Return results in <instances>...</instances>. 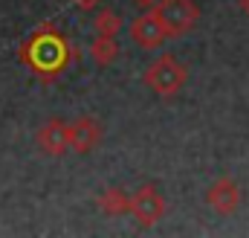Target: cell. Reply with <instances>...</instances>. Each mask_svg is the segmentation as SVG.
Instances as JSON below:
<instances>
[{"label": "cell", "mask_w": 249, "mask_h": 238, "mask_svg": "<svg viewBox=\"0 0 249 238\" xmlns=\"http://www.w3.org/2000/svg\"><path fill=\"white\" fill-rule=\"evenodd\" d=\"M72 6H78L81 12H90V9H99L102 6V0H70Z\"/></svg>", "instance_id": "7c38bea8"}, {"label": "cell", "mask_w": 249, "mask_h": 238, "mask_svg": "<svg viewBox=\"0 0 249 238\" xmlns=\"http://www.w3.org/2000/svg\"><path fill=\"white\" fill-rule=\"evenodd\" d=\"M35 145L41 148V154L47 157H61L70 151V122L61 117L47 119L38 131H35Z\"/></svg>", "instance_id": "8992f818"}, {"label": "cell", "mask_w": 249, "mask_h": 238, "mask_svg": "<svg viewBox=\"0 0 249 238\" xmlns=\"http://www.w3.org/2000/svg\"><path fill=\"white\" fill-rule=\"evenodd\" d=\"M238 6H241V12L249 18V0H238Z\"/></svg>", "instance_id": "5bb4252c"}, {"label": "cell", "mask_w": 249, "mask_h": 238, "mask_svg": "<svg viewBox=\"0 0 249 238\" xmlns=\"http://www.w3.org/2000/svg\"><path fill=\"white\" fill-rule=\"evenodd\" d=\"M127 35H130V41H133L136 47H142V50H157V47H162V44L168 41V29H165V23H162V18H160L157 6H154L151 12H142L139 18H133L130 26H127Z\"/></svg>", "instance_id": "277c9868"}, {"label": "cell", "mask_w": 249, "mask_h": 238, "mask_svg": "<svg viewBox=\"0 0 249 238\" xmlns=\"http://www.w3.org/2000/svg\"><path fill=\"white\" fill-rule=\"evenodd\" d=\"M90 56L99 67H107L119 59V41L116 35H96V41L90 44Z\"/></svg>", "instance_id": "30bf717a"}, {"label": "cell", "mask_w": 249, "mask_h": 238, "mask_svg": "<svg viewBox=\"0 0 249 238\" xmlns=\"http://www.w3.org/2000/svg\"><path fill=\"white\" fill-rule=\"evenodd\" d=\"M186 79H188V70L174 59V56H160V59H154L145 67V73H142L145 87H151V90H154L157 96H162V99L177 96V93L186 87Z\"/></svg>", "instance_id": "7a4b0ae2"}, {"label": "cell", "mask_w": 249, "mask_h": 238, "mask_svg": "<svg viewBox=\"0 0 249 238\" xmlns=\"http://www.w3.org/2000/svg\"><path fill=\"white\" fill-rule=\"evenodd\" d=\"M99 212L107 218H119V215H130V195L124 189H105L96 200Z\"/></svg>", "instance_id": "9c48e42d"}, {"label": "cell", "mask_w": 249, "mask_h": 238, "mask_svg": "<svg viewBox=\"0 0 249 238\" xmlns=\"http://www.w3.org/2000/svg\"><path fill=\"white\" fill-rule=\"evenodd\" d=\"M122 26H124L122 15L113 12V9H99L96 18H93V29H96V35H119Z\"/></svg>", "instance_id": "8fae6325"}, {"label": "cell", "mask_w": 249, "mask_h": 238, "mask_svg": "<svg viewBox=\"0 0 249 238\" xmlns=\"http://www.w3.org/2000/svg\"><path fill=\"white\" fill-rule=\"evenodd\" d=\"M133 3H136V6H145V9H151V6H157L160 0H133Z\"/></svg>", "instance_id": "4fadbf2b"}, {"label": "cell", "mask_w": 249, "mask_h": 238, "mask_svg": "<svg viewBox=\"0 0 249 238\" xmlns=\"http://www.w3.org/2000/svg\"><path fill=\"white\" fill-rule=\"evenodd\" d=\"M130 215L142 227H154V224L162 221V215H165V198L160 195V189L154 183H142L130 195Z\"/></svg>", "instance_id": "5b68a950"}, {"label": "cell", "mask_w": 249, "mask_h": 238, "mask_svg": "<svg viewBox=\"0 0 249 238\" xmlns=\"http://www.w3.org/2000/svg\"><path fill=\"white\" fill-rule=\"evenodd\" d=\"M105 128L96 117H78L70 122V151L75 154H90L102 145Z\"/></svg>", "instance_id": "52a82bcc"}, {"label": "cell", "mask_w": 249, "mask_h": 238, "mask_svg": "<svg viewBox=\"0 0 249 238\" xmlns=\"http://www.w3.org/2000/svg\"><path fill=\"white\" fill-rule=\"evenodd\" d=\"M18 59L41 76V81H55L72 61V50L53 23H44L18 47Z\"/></svg>", "instance_id": "6da1fadb"}, {"label": "cell", "mask_w": 249, "mask_h": 238, "mask_svg": "<svg viewBox=\"0 0 249 238\" xmlns=\"http://www.w3.org/2000/svg\"><path fill=\"white\" fill-rule=\"evenodd\" d=\"M241 200H244V192H241V186L232 178H217L209 186V192H206V203L217 215H235Z\"/></svg>", "instance_id": "ba28073f"}, {"label": "cell", "mask_w": 249, "mask_h": 238, "mask_svg": "<svg viewBox=\"0 0 249 238\" xmlns=\"http://www.w3.org/2000/svg\"><path fill=\"white\" fill-rule=\"evenodd\" d=\"M157 12L168 29V38H183L188 35L197 20H200V9L194 0H160L157 3Z\"/></svg>", "instance_id": "3957f363"}]
</instances>
